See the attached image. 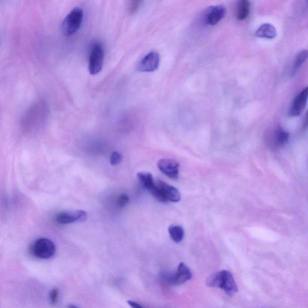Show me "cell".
<instances>
[{
    "instance_id": "obj_9",
    "label": "cell",
    "mask_w": 308,
    "mask_h": 308,
    "mask_svg": "<svg viewBox=\"0 0 308 308\" xmlns=\"http://www.w3.org/2000/svg\"><path fill=\"white\" fill-rule=\"evenodd\" d=\"M156 184L165 202H178L181 200V194L177 188L162 181H158Z\"/></svg>"
},
{
    "instance_id": "obj_4",
    "label": "cell",
    "mask_w": 308,
    "mask_h": 308,
    "mask_svg": "<svg viewBox=\"0 0 308 308\" xmlns=\"http://www.w3.org/2000/svg\"><path fill=\"white\" fill-rule=\"evenodd\" d=\"M162 277L172 285H181L192 279V273L185 264L181 263L174 275L164 273L162 274Z\"/></svg>"
},
{
    "instance_id": "obj_12",
    "label": "cell",
    "mask_w": 308,
    "mask_h": 308,
    "mask_svg": "<svg viewBox=\"0 0 308 308\" xmlns=\"http://www.w3.org/2000/svg\"><path fill=\"white\" fill-rule=\"evenodd\" d=\"M276 30L270 23H264L256 30L255 35L258 38L272 39L276 36Z\"/></svg>"
},
{
    "instance_id": "obj_20",
    "label": "cell",
    "mask_w": 308,
    "mask_h": 308,
    "mask_svg": "<svg viewBox=\"0 0 308 308\" xmlns=\"http://www.w3.org/2000/svg\"><path fill=\"white\" fill-rule=\"evenodd\" d=\"M128 202H129L128 196L126 194H122L117 199V204L120 207L123 208L128 204Z\"/></svg>"
},
{
    "instance_id": "obj_15",
    "label": "cell",
    "mask_w": 308,
    "mask_h": 308,
    "mask_svg": "<svg viewBox=\"0 0 308 308\" xmlns=\"http://www.w3.org/2000/svg\"><path fill=\"white\" fill-rule=\"evenodd\" d=\"M137 178L140 184L145 189L150 192L155 187V182L152 175L149 172H139Z\"/></svg>"
},
{
    "instance_id": "obj_18",
    "label": "cell",
    "mask_w": 308,
    "mask_h": 308,
    "mask_svg": "<svg viewBox=\"0 0 308 308\" xmlns=\"http://www.w3.org/2000/svg\"><path fill=\"white\" fill-rule=\"evenodd\" d=\"M123 161V155L120 152L114 151L110 156V163L112 165H116Z\"/></svg>"
},
{
    "instance_id": "obj_21",
    "label": "cell",
    "mask_w": 308,
    "mask_h": 308,
    "mask_svg": "<svg viewBox=\"0 0 308 308\" xmlns=\"http://www.w3.org/2000/svg\"><path fill=\"white\" fill-rule=\"evenodd\" d=\"M59 298V290L57 289H53L50 293V300L51 303L56 304Z\"/></svg>"
},
{
    "instance_id": "obj_22",
    "label": "cell",
    "mask_w": 308,
    "mask_h": 308,
    "mask_svg": "<svg viewBox=\"0 0 308 308\" xmlns=\"http://www.w3.org/2000/svg\"><path fill=\"white\" fill-rule=\"evenodd\" d=\"M127 303L130 304L131 307L134 308H141L143 307L139 303L134 302V301L128 300Z\"/></svg>"
},
{
    "instance_id": "obj_10",
    "label": "cell",
    "mask_w": 308,
    "mask_h": 308,
    "mask_svg": "<svg viewBox=\"0 0 308 308\" xmlns=\"http://www.w3.org/2000/svg\"><path fill=\"white\" fill-rule=\"evenodd\" d=\"M308 97V88L303 90L294 100L292 108L290 110V116L297 117L302 113L304 108L306 107Z\"/></svg>"
},
{
    "instance_id": "obj_14",
    "label": "cell",
    "mask_w": 308,
    "mask_h": 308,
    "mask_svg": "<svg viewBox=\"0 0 308 308\" xmlns=\"http://www.w3.org/2000/svg\"><path fill=\"white\" fill-rule=\"evenodd\" d=\"M250 12L249 0H239L236 8V17L240 21H244L248 18Z\"/></svg>"
},
{
    "instance_id": "obj_7",
    "label": "cell",
    "mask_w": 308,
    "mask_h": 308,
    "mask_svg": "<svg viewBox=\"0 0 308 308\" xmlns=\"http://www.w3.org/2000/svg\"><path fill=\"white\" fill-rule=\"evenodd\" d=\"M160 56L157 52H152L144 57L137 66V70L140 72L151 73L156 70L160 65Z\"/></svg>"
},
{
    "instance_id": "obj_3",
    "label": "cell",
    "mask_w": 308,
    "mask_h": 308,
    "mask_svg": "<svg viewBox=\"0 0 308 308\" xmlns=\"http://www.w3.org/2000/svg\"><path fill=\"white\" fill-rule=\"evenodd\" d=\"M56 246L52 240L42 238L37 240L33 246V255L40 259H49L55 254Z\"/></svg>"
},
{
    "instance_id": "obj_6",
    "label": "cell",
    "mask_w": 308,
    "mask_h": 308,
    "mask_svg": "<svg viewBox=\"0 0 308 308\" xmlns=\"http://www.w3.org/2000/svg\"><path fill=\"white\" fill-rule=\"evenodd\" d=\"M87 219L85 211L77 210L59 213L56 218V221L61 225L70 224L75 222H83Z\"/></svg>"
},
{
    "instance_id": "obj_16",
    "label": "cell",
    "mask_w": 308,
    "mask_h": 308,
    "mask_svg": "<svg viewBox=\"0 0 308 308\" xmlns=\"http://www.w3.org/2000/svg\"><path fill=\"white\" fill-rule=\"evenodd\" d=\"M169 233L171 238L175 243L181 242L184 239V230L179 225H172L169 226Z\"/></svg>"
},
{
    "instance_id": "obj_19",
    "label": "cell",
    "mask_w": 308,
    "mask_h": 308,
    "mask_svg": "<svg viewBox=\"0 0 308 308\" xmlns=\"http://www.w3.org/2000/svg\"><path fill=\"white\" fill-rule=\"evenodd\" d=\"M144 0H130L129 9L131 13H134L139 9Z\"/></svg>"
},
{
    "instance_id": "obj_2",
    "label": "cell",
    "mask_w": 308,
    "mask_h": 308,
    "mask_svg": "<svg viewBox=\"0 0 308 308\" xmlns=\"http://www.w3.org/2000/svg\"><path fill=\"white\" fill-rule=\"evenodd\" d=\"M83 19V10L79 8L74 9L67 15L62 25L63 35L71 36L76 34L80 28Z\"/></svg>"
},
{
    "instance_id": "obj_13",
    "label": "cell",
    "mask_w": 308,
    "mask_h": 308,
    "mask_svg": "<svg viewBox=\"0 0 308 308\" xmlns=\"http://www.w3.org/2000/svg\"><path fill=\"white\" fill-rule=\"evenodd\" d=\"M273 143L277 148H282L289 140L290 134L288 132L278 128L275 131L273 136Z\"/></svg>"
},
{
    "instance_id": "obj_8",
    "label": "cell",
    "mask_w": 308,
    "mask_h": 308,
    "mask_svg": "<svg viewBox=\"0 0 308 308\" xmlns=\"http://www.w3.org/2000/svg\"><path fill=\"white\" fill-rule=\"evenodd\" d=\"M157 167L162 173L172 179L179 177V164L177 161L169 158H162L158 161Z\"/></svg>"
},
{
    "instance_id": "obj_5",
    "label": "cell",
    "mask_w": 308,
    "mask_h": 308,
    "mask_svg": "<svg viewBox=\"0 0 308 308\" xmlns=\"http://www.w3.org/2000/svg\"><path fill=\"white\" fill-rule=\"evenodd\" d=\"M104 59V51L100 43H97L93 46L90 54L89 70L92 75L100 73L102 70Z\"/></svg>"
},
{
    "instance_id": "obj_11",
    "label": "cell",
    "mask_w": 308,
    "mask_h": 308,
    "mask_svg": "<svg viewBox=\"0 0 308 308\" xmlns=\"http://www.w3.org/2000/svg\"><path fill=\"white\" fill-rule=\"evenodd\" d=\"M226 10L224 6H213L206 12L205 16V21L206 23L210 26H215L224 18L226 15Z\"/></svg>"
},
{
    "instance_id": "obj_17",
    "label": "cell",
    "mask_w": 308,
    "mask_h": 308,
    "mask_svg": "<svg viewBox=\"0 0 308 308\" xmlns=\"http://www.w3.org/2000/svg\"><path fill=\"white\" fill-rule=\"evenodd\" d=\"M307 57V50H302V52L297 54L293 66L292 71L293 76L295 75L297 73V71L302 66L303 64L306 62Z\"/></svg>"
},
{
    "instance_id": "obj_1",
    "label": "cell",
    "mask_w": 308,
    "mask_h": 308,
    "mask_svg": "<svg viewBox=\"0 0 308 308\" xmlns=\"http://www.w3.org/2000/svg\"><path fill=\"white\" fill-rule=\"evenodd\" d=\"M206 286L209 287L219 288L229 296L238 292L234 278L227 270H222L211 275L206 279Z\"/></svg>"
}]
</instances>
